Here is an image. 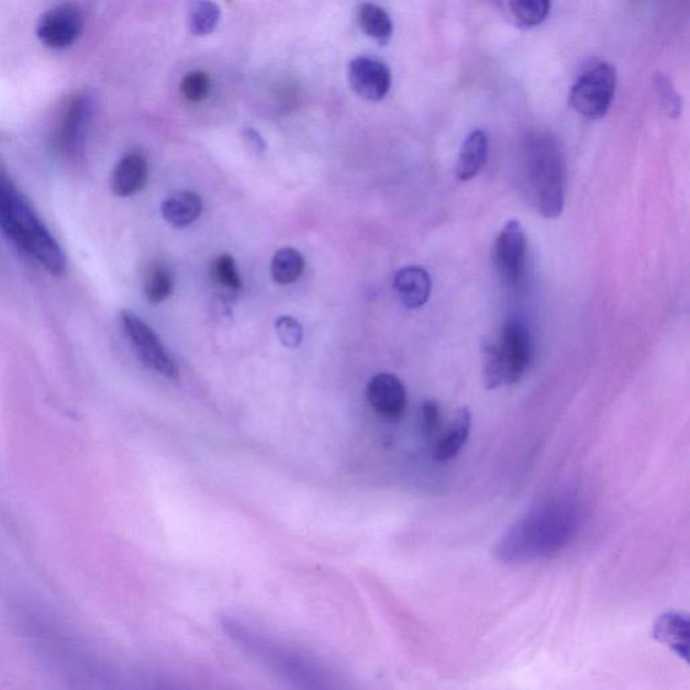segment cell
<instances>
[{
    "label": "cell",
    "mask_w": 690,
    "mask_h": 690,
    "mask_svg": "<svg viewBox=\"0 0 690 690\" xmlns=\"http://www.w3.org/2000/svg\"><path fill=\"white\" fill-rule=\"evenodd\" d=\"M144 290L146 299L152 303L168 300L172 291V277L168 267L160 261H153L152 265H148Z\"/></svg>",
    "instance_id": "ffe728a7"
},
{
    "label": "cell",
    "mask_w": 690,
    "mask_h": 690,
    "mask_svg": "<svg viewBox=\"0 0 690 690\" xmlns=\"http://www.w3.org/2000/svg\"><path fill=\"white\" fill-rule=\"evenodd\" d=\"M212 91L211 77L202 70H194L183 77L181 92L190 103H199L210 97Z\"/></svg>",
    "instance_id": "603a6c76"
},
{
    "label": "cell",
    "mask_w": 690,
    "mask_h": 690,
    "mask_svg": "<svg viewBox=\"0 0 690 690\" xmlns=\"http://www.w3.org/2000/svg\"><path fill=\"white\" fill-rule=\"evenodd\" d=\"M359 25L368 37L380 45L388 44L392 35L391 18L386 10L374 3H363L358 9Z\"/></svg>",
    "instance_id": "e0dca14e"
},
{
    "label": "cell",
    "mask_w": 690,
    "mask_h": 690,
    "mask_svg": "<svg viewBox=\"0 0 690 690\" xmlns=\"http://www.w3.org/2000/svg\"><path fill=\"white\" fill-rule=\"evenodd\" d=\"M148 180L147 159L141 152L126 154L115 166L111 177V189L118 198H130L141 192Z\"/></svg>",
    "instance_id": "8fae6325"
},
{
    "label": "cell",
    "mask_w": 690,
    "mask_h": 690,
    "mask_svg": "<svg viewBox=\"0 0 690 690\" xmlns=\"http://www.w3.org/2000/svg\"><path fill=\"white\" fill-rule=\"evenodd\" d=\"M366 394L370 407L385 419L400 420L407 412V389L396 375H375L367 385Z\"/></svg>",
    "instance_id": "30bf717a"
},
{
    "label": "cell",
    "mask_w": 690,
    "mask_h": 690,
    "mask_svg": "<svg viewBox=\"0 0 690 690\" xmlns=\"http://www.w3.org/2000/svg\"><path fill=\"white\" fill-rule=\"evenodd\" d=\"M394 290L404 308L420 309L430 301L432 293L430 272L420 266L403 267L396 274Z\"/></svg>",
    "instance_id": "7c38bea8"
},
{
    "label": "cell",
    "mask_w": 690,
    "mask_h": 690,
    "mask_svg": "<svg viewBox=\"0 0 690 690\" xmlns=\"http://www.w3.org/2000/svg\"><path fill=\"white\" fill-rule=\"evenodd\" d=\"M532 359V341L525 325L510 320L497 343L483 345V383L487 390L520 382Z\"/></svg>",
    "instance_id": "3957f363"
},
{
    "label": "cell",
    "mask_w": 690,
    "mask_h": 690,
    "mask_svg": "<svg viewBox=\"0 0 690 690\" xmlns=\"http://www.w3.org/2000/svg\"><path fill=\"white\" fill-rule=\"evenodd\" d=\"M211 277L219 287L237 293L242 290L243 283L237 272L235 259L229 254L220 255L211 266Z\"/></svg>",
    "instance_id": "7402d4cb"
},
{
    "label": "cell",
    "mask_w": 690,
    "mask_h": 690,
    "mask_svg": "<svg viewBox=\"0 0 690 690\" xmlns=\"http://www.w3.org/2000/svg\"><path fill=\"white\" fill-rule=\"evenodd\" d=\"M0 230L52 276H63L67 270L62 246L3 166H0Z\"/></svg>",
    "instance_id": "6da1fadb"
},
{
    "label": "cell",
    "mask_w": 690,
    "mask_h": 690,
    "mask_svg": "<svg viewBox=\"0 0 690 690\" xmlns=\"http://www.w3.org/2000/svg\"><path fill=\"white\" fill-rule=\"evenodd\" d=\"M511 13L521 27L541 25L550 10V0H510Z\"/></svg>",
    "instance_id": "44dd1931"
},
{
    "label": "cell",
    "mask_w": 690,
    "mask_h": 690,
    "mask_svg": "<svg viewBox=\"0 0 690 690\" xmlns=\"http://www.w3.org/2000/svg\"><path fill=\"white\" fill-rule=\"evenodd\" d=\"M487 154H489V136L485 131H472L461 146L456 164V177L460 181H471L483 169Z\"/></svg>",
    "instance_id": "9a60e30c"
},
{
    "label": "cell",
    "mask_w": 690,
    "mask_h": 690,
    "mask_svg": "<svg viewBox=\"0 0 690 690\" xmlns=\"http://www.w3.org/2000/svg\"><path fill=\"white\" fill-rule=\"evenodd\" d=\"M521 182L527 199L546 219L561 215L567 189V168L560 146L549 135L528 138L522 151Z\"/></svg>",
    "instance_id": "7a4b0ae2"
},
{
    "label": "cell",
    "mask_w": 690,
    "mask_h": 690,
    "mask_svg": "<svg viewBox=\"0 0 690 690\" xmlns=\"http://www.w3.org/2000/svg\"><path fill=\"white\" fill-rule=\"evenodd\" d=\"M93 110L88 93L76 94L65 107L62 119L53 135V147L59 157L77 160L85 156L86 136Z\"/></svg>",
    "instance_id": "5b68a950"
},
{
    "label": "cell",
    "mask_w": 690,
    "mask_h": 690,
    "mask_svg": "<svg viewBox=\"0 0 690 690\" xmlns=\"http://www.w3.org/2000/svg\"><path fill=\"white\" fill-rule=\"evenodd\" d=\"M350 88L368 101L382 100L391 87L390 69L377 58L358 57L349 63Z\"/></svg>",
    "instance_id": "9c48e42d"
},
{
    "label": "cell",
    "mask_w": 690,
    "mask_h": 690,
    "mask_svg": "<svg viewBox=\"0 0 690 690\" xmlns=\"http://www.w3.org/2000/svg\"><path fill=\"white\" fill-rule=\"evenodd\" d=\"M220 21V9L212 0H190L188 9L189 30L194 35L213 32Z\"/></svg>",
    "instance_id": "d6986e66"
},
{
    "label": "cell",
    "mask_w": 690,
    "mask_h": 690,
    "mask_svg": "<svg viewBox=\"0 0 690 690\" xmlns=\"http://www.w3.org/2000/svg\"><path fill=\"white\" fill-rule=\"evenodd\" d=\"M439 425H442V412L437 402L426 401L421 408V431L427 438L438 436Z\"/></svg>",
    "instance_id": "d4e9b609"
},
{
    "label": "cell",
    "mask_w": 690,
    "mask_h": 690,
    "mask_svg": "<svg viewBox=\"0 0 690 690\" xmlns=\"http://www.w3.org/2000/svg\"><path fill=\"white\" fill-rule=\"evenodd\" d=\"M202 212V201L193 192H178L169 196L160 204L164 219L177 229L187 227L198 220Z\"/></svg>",
    "instance_id": "2e32d148"
},
{
    "label": "cell",
    "mask_w": 690,
    "mask_h": 690,
    "mask_svg": "<svg viewBox=\"0 0 690 690\" xmlns=\"http://www.w3.org/2000/svg\"><path fill=\"white\" fill-rule=\"evenodd\" d=\"M276 331L279 341L285 347L294 349L300 347L303 338L302 326L294 318L283 316L276 321Z\"/></svg>",
    "instance_id": "cb8c5ba5"
},
{
    "label": "cell",
    "mask_w": 690,
    "mask_h": 690,
    "mask_svg": "<svg viewBox=\"0 0 690 690\" xmlns=\"http://www.w3.org/2000/svg\"><path fill=\"white\" fill-rule=\"evenodd\" d=\"M85 27V18L74 4H62L41 16L37 35L51 49H65L76 43Z\"/></svg>",
    "instance_id": "ba28073f"
},
{
    "label": "cell",
    "mask_w": 690,
    "mask_h": 690,
    "mask_svg": "<svg viewBox=\"0 0 690 690\" xmlns=\"http://www.w3.org/2000/svg\"><path fill=\"white\" fill-rule=\"evenodd\" d=\"M653 638L670 647L678 657L688 661L689 621L687 614L670 611L657 617L653 627Z\"/></svg>",
    "instance_id": "4fadbf2b"
},
{
    "label": "cell",
    "mask_w": 690,
    "mask_h": 690,
    "mask_svg": "<svg viewBox=\"0 0 690 690\" xmlns=\"http://www.w3.org/2000/svg\"><path fill=\"white\" fill-rule=\"evenodd\" d=\"M303 266L305 260L297 249L291 247L278 249L271 260V277L279 285L294 283L301 277Z\"/></svg>",
    "instance_id": "ac0fdd59"
},
{
    "label": "cell",
    "mask_w": 690,
    "mask_h": 690,
    "mask_svg": "<svg viewBox=\"0 0 690 690\" xmlns=\"http://www.w3.org/2000/svg\"><path fill=\"white\" fill-rule=\"evenodd\" d=\"M526 260L525 231L520 222L510 220L497 237L496 247H493V264L503 281L510 287H516L525 277Z\"/></svg>",
    "instance_id": "52a82bcc"
},
{
    "label": "cell",
    "mask_w": 690,
    "mask_h": 690,
    "mask_svg": "<svg viewBox=\"0 0 690 690\" xmlns=\"http://www.w3.org/2000/svg\"><path fill=\"white\" fill-rule=\"evenodd\" d=\"M245 136L248 140L249 144L254 145V148H257V151L260 152L264 151L265 142L260 138V135L257 133V131L248 129L245 131Z\"/></svg>",
    "instance_id": "484cf974"
},
{
    "label": "cell",
    "mask_w": 690,
    "mask_h": 690,
    "mask_svg": "<svg viewBox=\"0 0 690 690\" xmlns=\"http://www.w3.org/2000/svg\"><path fill=\"white\" fill-rule=\"evenodd\" d=\"M121 323L130 343L133 344L136 354L140 355V358L146 366L166 378L177 379L180 377V372H178L176 363L169 355L168 349L165 348L156 332L144 320L136 316L133 312L122 311Z\"/></svg>",
    "instance_id": "8992f818"
},
{
    "label": "cell",
    "mask_w": 690,
    "mask_h": 690,
    "mask_svg": "<svg viewBox=\"0 0 690 690\" xmlns=\"http://www.w3.org/2000/svg\"><path fill=\"white\" fill-rule=\"evenodd\" d=\"M471 431V413L467 408H463L456 413L454 421L450 422L443 433H438L436 445H434V459L439 463L455 459L460 454L463 446L466 445Z\"/></svg>",
    "instance_id": "5bb4252c"
},
{
    "label": "cell",
    "mask_w": 690,
    "mask_h": 690,
    "mask_svg": "<svg viewBox=\"0 0 690 690\" xmlns=\"http://www.w3.org/2000/svg\"><path fill=\"white\" fill-rule=\"evenodd\" d=\"M615 91L616 70L610 64L600 63L576 80L569 103L577 114L597 121L609 112Z\"/></svg>",
    "instance_id": "277c9868"
}]
</instances>
